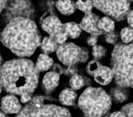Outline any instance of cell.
Listing matches in <instances>:
<instances>
[{
  "instance_id": "6da1fadb",
  "label": "cell",
  "mask_w": 133,
  "mask_h": 117,
  "mask_svg": "<svg viewBox=\"0 0 133 117\" xmlns=\"http://www.w3.org/2000/svg\"><path fill=\"white\" fill-rule=\"evenodd\" d=\"M1 42L12 53L22 58L33 54L41 44V36L36 22L31 19L18 18L6 25Z\"/></svg>"
},
{
  "instance_id": "7a4b0ae2",
  "label": "cell",
  "mask_w": 133,
  "mask_h": 117,
  "mask_svg": "<svg viewBox=\"0 0 133 117\" xmlns=\"http://www.w3.org/2000/svg\"><path fill=\"white\" fill-rule=\"evenodd\" d=\"M39 73L29 59L20 58L5 62L0 68V81L3 88L12 95H32L38 85Z\"/></svg>"
},
{
  "instance_id": "3957f363",
  "label": "cell",
  "mask_w": 133,
  "mask_h": 117,
  "mask_svg": "<svg viewBox=\"0 0 133 117\" xmlns=\"http://www.w3.org/2000/svg\"><path fill=\"white\" fill-rule=\"evenodd\" d=\"M111 66L117 85L133 88V43L115 48L112 54Z\"/></svg>"
},
{
  "instance_id": "277c9868",
  "label": "cell",
  "mask_w": 133,
  "mask_h": 117,
  "mask_svg": "<svg viewBox=\"0 0 133 117\" xmlns=\"http://www.w3.org/2000/svg\"><path fill=\"white\" fill-rule=\"evenodd\" d=\"M111 101L102 88L89 87L80 96L78 105L86 116L101 117L108 113Z\"/></svg>"
},
{
  "instance_id": "5b68a950",
  "label": "cell",
  "mask_w": 133,
  "mask_h": 117,
  "mask_svg": "<svg viewBox=\"0 0 133 117\" xmlns=\"http://www.w3.org/2000/svg\"><path fill=\"white\" fill-rule=\"evenodd\" d=\"M45 100H54L49 96H34L16 117H71L67 109L54 104H44Z\"/></svg>"
},
{
  "instance_id": "8992f818",
  "label": "cell",
  "mask_w": 133,
  "mask_h": 117,
  "mask_svg": "<svg viewBox=\"0 0 133 117\" xmlns=\"http://www.w3.org/2000/svg\"><path fill=\"white\" fill-rule=\"evenodd\" d=\"M3 10L7 22L18 18L31 19L34 12L32 4L28 1H7Z\"/></svg>"
},
{
  "instance_id": "52a82bcc",
  "label": "cell",
  "mask_w": 133,
  "mask_h": 117,
  "mask_svg": "<svg viewBox=\"0 0 133 117\" xmlns=\"http://www.w3.org/2000/svg\"><path fill=\"white\" fill-rule=\"evenodd\" d=\"M93 7L116 19L124 18L129 9L130 2L126 1H92Z\"/></svg>"
},
{
  "instance_id": "ba28073f",
  "label": "cell",
  "mask_w": 133,
  "mask_h": 117,
  "mask_svg": "<svg viewBox=\"0 0 133 117\" xmlns=\"http://www.w3.org/2000/svg\"><path fill=\"white\" fill-rule=\"evenodd\" d=\"M81 48L74 43L60 45L56 51L57 57L63 64L70 66L79 62Z\"/></svg>"
},
{
  "instance_id": "9c48e42d",
  "label": "cell",
  "mask_w": 133,
  "mask_h": 117,
  "mask_svg": "<svg viewBox=\"0 0 133 117\" xmlns=\"http://www.w3.org/2000/svg\"><path fill=\"white\" fill-rule=\"evenodd\" d=\"M99 20V16L92 12L86 13L79 26L81 30L91 35L99 36L104 33L98 27Z\"/></svg>"
},
{
  "instance_id": "30bf717a",
  "label": "cell",
  "mask_w": 133,
  "mask_h": 117,
  "mask_svg": "<svg viewBox=\"0 0 133 117\" xmlns=\"http://www.w3.org/2000/svg\"><path fill=\"white\" fill-rule=\"evenodd\" d=\"M41 27L50 36L53 37L62 32L63 24L58 17L50 15L42 20Z\"/></svg>"
},
{
  "instance_id": "8fae6325",
  "label": "cell",
  "mask_w": 133,
  "mask_h": 117,
  "mask_svg": "<svg viewBox=\"0 0 133 117\" xmlns=\"http://www.w3.org/2000/svg\"><path fill=\"white\" fill-rule=\"evenodd\" d=\"M22 109L19 100L14 95H8L2 99L1 109L5 114H18Z\"/></svg>"
},
{
  "instance_id": "7c38bea8",
  "label": "cell",
  "mask_w": 133,
  "mask_h": 117,
  "mask_svg": "<svg viewBox=\"0 0 133 117\" xmlns=\"http://www.w3.org/2000/svg\"><path fill=\"white\" fill-rule=\"evenodd\" d=\"M60 74L54 71L45 75L42 82V87L46 93H50L57 87L60 81Z\"/></svg>"
},
{
  "instance_id": "4fadbf2b",
  "label": "cell",
  "mask_w": 133,
  "mask_h": 117,
  "mask_svg": "<svg viewBox=\"0 0 133 117\" xmlns=\"http://www.w3.org/2000/svg\"><path fill=\"white\" fill-rule=\"evenodd\" d=\"M95 80L102 85H107L110 83L114 78L111 69L101 65L94 75Z\"/></svg>"
},
{
  "instance_id": "5bb4252c",
  "label": "cell",
  "mask_w": 133,
  "mask_h": 117,
  "mask_svg": "<svg viewBox=\"0 0 133 117\" xmlns=\"http://www.w3.org/2000/svg\"><path fill=\"white\" fill-rule=\"evenodd\" d=\"M77 95L75 90L72 88H66L60 93L59 100L60 102L66 106H74Z\"/></svg>"
},
{
  "instance_id": "9a60e30c",
  "label": "cell",
  "mask_w": 133,
  "mask_h": 117,
  "mask_svg": "<svg viewBox=\"0 0 133 117\" xmlns=\"http://www.w3.org/2000/svg\"><path fill=\"white\" fill-rule=\"evenodd\" d=\"M126 88L118 86L113 88L110 91L111 100L116 103H121L127 100L129 97V92Z\"/></svg>"
},
{
  "instance_id": "2e32d148",
  "label": "cell",
  "mask_w": 133,
  "mask_h": 117,
  "mask_svg": "<svg viewBox=\"0 0 133 117\" xmlns=\"http://www.w3.org/2000/svg\"><path fill=\"white\" fill-rule=\"evenodd\" d=\"M56 6L62 14L66 16L73 14L77 9L76 2L73 1H58Z\"/></svg>"
},
{
  "instance_id": "e0dca14e",
  "label": "cell",
  "mask_w": 133,
  "mask_h": 117,
  "mask_svg": "<svg viewBox=\"0 0 133 117\" xmlns=\"http://www.w3.org/2000/svg\"><path fill=\"white\" fill-rule=\"evenodd\" d=\"M81 30L79 24L74 22L63 24L62 31L66 34L68 37L71 39L78 38L80 35Z\"/></svg>"
},
{
  "instance_id": "ac0fdd59",
  "label": "cell",
  "mask_w": 133,
  "mask_h": 117,
  "mask_svg": "<svg viewBox=\"0 0 133 117\" xmlns=\"http://www.w3.org/2000/svg\"><path fill=\"white\" fill-rule=\"evenodd\" d=\"M54 60L48 55L41 54L39 56L35 64L36 69L39 73L49 70L53 66Z\"/></svg>"
},
{
  "instance_id": "d6986e66",
  "label": "cell",
  "mask_w": 133,
  "mask_h": 117,
  "mask_svg": "<svg viewBox=\"0 0 133 117\" xmlns=\"http://www.w3.org/2000/svg\"><path fill=\"white\" fill-rule=\"evenodd\" d=\"M40 45L41 51L44 54L47 55L56 51L58 46L51 36L44 38Z\"/></svg>"
},
{
  "instance_id": "ffe728a7",
  "label": "cell",
  "mask_w": 133,
  "mask_h": 117,
  "mask_svg": "<svg viewBox=\"0 0 133 117\" xmlns=\"http://www.w3.org/2000/svg\"><path fill=\"white\" fill-rule=\"evenodd\" d=\"M98 27L102 31L112 32L115 28V22L109 17L105 16L99 20Z\"/></svg>"
},
{
  "instance_id": "44dd1931",
  "label": "cell",
  "mask_w": 133,
  "mask_h": 117,
  "mask_svg": "<svg viewBox=\"0 0 133 117\" xmlns=\"http://www.w3.org/2000/svg\"><path fill=\"white\" fill-rule=\"evenodd\" d=\"M69 83L72 89L75 91L79 90L85 84V78L81 75L76 74L71 77Z\"/></svg>"
},
{
  "instance_id": "7402d4cb",
  "label": "cell",
  "mask_w": 133,
  "mask_h": 117,
  "mask_svg": "<svg viewBox=\"0 0 133 117\" xmlns=\"http://www.w3.org/2000/svg\"><path fill=\"white\" fill-rule=\"evenodd\" d=\"M77 9L85 14L91 12L93 5L92 1H78L76 2Z\"/></svg>"
},
{
  "instance_id": "603a6c76",
  "label": "cell",
  "mask_w": 133,
  "mask_h": 117,
  "mask_svg": "<svg viewBox=\"0 0 133 117\" xmlns=\"http://www.w3.org/2000/svg\"><path fill=\"white\" fill-rule=\"evenodd\" d=\"M106 51L105 48L100 45H96L93 46L92 48V56L95 60L100 59L104 57L106 54Z\"/></svg>"
},
{
  "instance_id": "cb8c5ba5",
  "label": "cell",
  "mask_w": 133,
  "mask_h": 117,
  "mask_svg": "<svg viewBox=\"0 0 133 117\" xmlns=\"http://www.w3.org/2000/svg\"><path fill=\"white\" fill-rule=\"evenodd\" d=\"M122 40L125 44H128L133 40V30L125 28L121 32Z\"/></svg>"
},
{
  "instance_id": "d4e9b609",
  "label": "cell",
  "mask_w": 133,
  "mask_h": 117,
  "mask_svg": "<svg viewBox=\"0 0 133 117\" xmlns=\"http://www.w3.org/2000/svg\"><path fill=\"white\" fill-rule=\"evenodd\" d=\"M101 65L97 60L94 59L91 60L88 63L86 67L87 72L89 75L94 76L95 73Z\"/></svg>"
},
{
  "instance_id": "484cf974",
  "label": "cell",
  "mask_w": 133,
  "mask_h": 117,
  "mask_svg": "<svg viewBox=\"0 0 133 117\" xmlns=\"http://www.w3.org/2000/svg\"><path fill=\"white\" fill-rule=\"evenodd\" d=\"M53 37L55 42L58 45L62 44L65 43V41L68 38L66 34L63 31L57 34Z\"/></svg>"
},
{
  "instance_id": "4316f807",
  "label": "cell",
  "mask_w": 133,
  "mask_h": 117,
  "mask_svg": "<svg viewBox=\"0 0 133 117\" xmlns=\"http://www.w3.org/2000/svg\"><path fill=\"white\" fill-rule=\"evenodd\" d=\"M121 111L125 114L126 117H133V103L123 106Z\"/></svg>"
},
{
  "instance_id": "83f0119b",
  "label": "cell",
  "mask_w": 133,
  "mask_h": 117,
  "mask_svg": "<svg viewBox=\"0 0 133 117\" xmlns=\"http://www.w3.org/2000/svg\"><path fill=\"white\" fill-rule=\"evenodd\" d=\"M78 69L76 64L69 66L65 70L63 71V74L67 76L72 77L73 75L77 74Z\"/></svg>"
},
{
  "instance_id": "f1b7e54d",
  "label": "cell",
  "mask_w": 133,
  "mask_h": 117,
  "mask_svg": "<svg viewBox=\"0 0 133 117\" xmlns=\"http://www.w3.org/2000/svg\"><path fill=\"white\" fill-rule=\"evenodd\" d=\"M88 50L86 48H81V52L79 60V62L81 63H85L88 58Z\"/></svg>"
},
{
  "instance_id": "f546056e",
  "label": "cell",
  "mask_w": 133,
  "mask_h": 117,
  "mask_svg": "<svg viewBox=\"0 0 133 117\" xmlns=\"http://www.w3.org/2000/svg\"><path fill=\"white\" fill-rule=\"evenodd\" d=\"M97 41L98 36L96 35H91L87 39L88 44L90 46L96 45Z\"/></svg>"
},
{
  "instance_id": "4dcf8cb0",
  "label": "cell",
  "mask_w": 133,
  "mask_h": 117,
  "mask_svg": "<svg viewBox=\"0 0 133 117\" xmlns=\"http://www.w3.org/2000/svg\"><path fill=\"white\" fill-rule=\"evenodd\" d=\"M31 99V95L28 93H24L21 96V101L23 103H28Z\"/></svg>"
},
{
  "instance_id": "1f68e13d",
  "label": "cell",
  "mask_w": 133,
  "mask_h": 117,
  "mask_svg": "<svg viewBox=\"0 0 133 117\" xmlns=\"http://www.w3.org/2000/svg\"><path fill=\"white\" fill-rule=\"evenodd\" d=\"M109 117H126V116L122 111H116L110 114Z\"/></svg>"
},
{
  "instance_id": "d6a6232c",
  "label": "cell",
  "mask_w": 133,
  "mask_h": 117,
  "mask_svg": "<svg viewBox=\"0 0 133 117\" xmlns=\"http://www.w3.org/2000/svg\"><path fill=\"white\" fill-rule=\"evenodd\" d=\"M127 19L128 23L133 28V10L129 13Z\"/></svg>"
},
{
  "instance_id": "836d02e7",
  "label": "cell",
  "mask_w": 133,
  "mask_h": 117,
  "mask_svg": "<svg viewBox=\"0 0 133 117\" xmlns=\"http://www.w3.org/2000/svg\"><path fill=\"white\" fill-rule=\"evenodd\" d=\"M7 1H0V13L4 10Z\"/></svg>"
},
{
  "instance_id": "e575fe53",
  "label": "cell",
  "mask_w": 133,
  "mask_h": 117,
  "mask_svg": "<svg viewBox=\"0 0 133 117\" xmlns=\"http://www.w3.org/2000/svg\"><path fill=\"white\" fill-rule=\"evenodd\" d=\"M0 117H8L6 114H5L1 109H0Z\"/></svg>"
},
{
  "instance_id": "d590c367",
  "label": "cell",
  "mask_w": 133,
  "mask_h": 117,
  "mask_svg": "<svg viewBox=\"0 0 133 117\" xmlns=\"http://www.w3.org/2000/svg\"><path fill=\"white\" fill-rule=\"evenodd\" d=\"M2 62H3V59H2L1 56L0 54V68L2 66Z\"/></svg>"
},
{
  "instance_id": "8d00e7d4",
  "label": "cell",
  "mask_w": 133,
  "mask_h": 117,
  "mask_svg": "<svg viewBox=\"0 0 133 117\" xmlns=\"http://www.w3.org/2000/svg\"><path fill=\"white\" fill-rule=\"evenodd\" d=\"M3 88V85H2V84L1 82V81H0V94H1L2 91V89Z\"/></svg>"
},
{
  "instance_id": "74e56055",
  "label": "cell",
  "mask_w": 133,
  "mask_h": 117,
  "mask_svg": "<svg viewBox=\"0 0 133 117\" xmlns=\"http://www.w3.org/2000/svg\"><path fill=\"white\" fill-rule=\"evenodd\" d=\"M110 114L108 113H107L106 114H105L104 116H103V117H109V116H110Z\"/></svg>"
},
{
  "instance_id": "f35d334b",
  "label": "cell",
  "mask_w": 133,
  "mask_h": 117,
  "mask_svg": "<svg viewBox=\"0 0 133 117\" xmlns=\"http://www.w3.org/2000/svg\"><path fill=\"white\" fill-rule=\"evenodd\" d=\"M2 34V33L0 32V41H1Z\"/></svg>"
}]
</instances>
